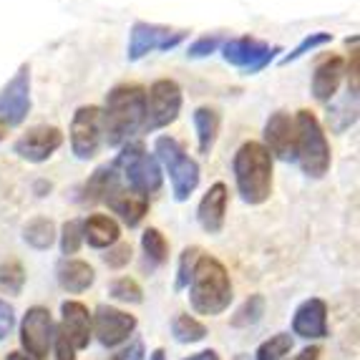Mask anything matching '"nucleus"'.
Here are the masks:
<instances>
[{
  "instance_id": "nucleus-1",
  "label": "nucleus",
  "mask_w": 360,
  "mask_h": 360,
  "mask_svg": "<svg viewBox=\"0 0 360 360\" xmlns=\"http://www.w3.org/2000/svg\"><path fill=\"white\" fill-rule=\"evenodd\" d=\"M146 89L141 84H116L101 106L103 144L124 146L144 127Z\"/></svg>"
},
{
  "instance_id": "nucleus-2",
  "label": "nucleus",
  "mask_w": 360,
  "mask_h": 360,
  "mask_svg": "<svg viewBox=\"0 0 360 360\" xmlns=\"http://www.w3.org/2000/svg\"><path fill=\"white\" fill-rule=\"evenodd\" d=\"M232 174L245 205H264L272 197V156L259 141H245L234 151Z\"/></svg>"
},
{
  "instance_id": "nucleus-3",
  "label": "nucleus",
  "mask_w": 360,
  "mask_h": 360,
  "mask_svg": "<svg viewBox=\"0 0 360 360\" xmlns=\"http://www.w3.org/2000/svg\"><path fill=\"white\" fill-rule=\"evenodd\" d=\"M189 302L199 315H219L232 302V280L217 257L202 255L189 280Z\"/></svg>"
},
{
  "instance_id": "nucleus-4",
  "label": "nucleus",
  "mask_w": 360,
  "mask_h": 360,
  "mask_svg": "<svg viewBox=\"0 0 360 360\" xmlns=\"http://www.w3.org/2000/svg\"><path fill=\"white\" fill-rule=\"evenodd\" d=\"M292 162L302 169V174L310 179H323L330 172L333 151L325 136V129L320 119L310 108H300L295 114V154Z\"/></svg>"
},
{
  "instance_id": "nucleus-5",
  "label": "nucleus",
  "mask_w": 360,
  "mask_h": 360,
  "mask_svg": "<svg viewBox=\"0 0 360 360\" xmlns=\"http://www.w3.org/2000/svg\"><path fill=\"white\" fill-rule=\"evenodd\" d=\"M114 169L127 181V189L141 197H151L162 189V167L141 141H127L121 146L119 156L114 159Z\"/></svg>"
},
{
  "instance_id": "nucleus-6",
  "label": "nucleus",
  "mask_w": 360,
  "mask_h": 360,
  "mask_svg": "<svg viewBox=\"0 0 360 360\" xmlns=\"http://www.w3.org/2000/svg\"><path fill=\"white\" fill-rule=\"evenodd\" d=\"M154 156H156V162H159V167L167 169L174 199L176 202H186V199L197 192L199 176H202V169H199L197 159H192V156L186 154L184 146H181L174 136L156 139Z\"/></svg>"
},
{
  "instance_id": "nucleus-7",
  "label": "nucleus",
  "mask_w": 360,
  "mask_h": 360,
  "mask_svg": "<svg viewBox=\"0 0 360 360\" xmlns=\"http://www.w3.org/2000/svg\"><path fill=\"white\" fill-rule=\"evenodd\" d=\"M184 106V91L174 78H159L146 91V108H144V127L141 131L151 134L159 129H167L174 124Z\"/></svg>"
},
{
  "instance_id": "nucleus-8",
  "label": "nucleus",
  "mask_w": 360,
  "mask_h": 360,
  "mask_svg": "<svg viewBox=\"0 0 360 360\" xmlns=\"http://www.w3.org/2000/svg\"><path fill=\"white\" fill-rule=\"evenodd\" d=\"M219 51H222L224 63L242 71L245 76H257L259 71H264L277 58V53H283L280 46H270L267 41L255 36L227 38Z\"/></svg>"
},
{
  "instance_id": "nucleus-9",
  "label": "nucleus",
  "mask_w": 360,
  "mask_h": 360,
  "mask_svg": "<svg viewBox=\"0 0 360 360\" xmlns=\"http://www.w3.org/2000/svg\"><path fill=\"white\" fill-rule=\"evenodd\" d=\"M186 38H189V30H174L169 28V25L136 20L131 25V33H129L127 60L129 63H136V60L146 58V56L156 53V51L169 53V51L179 49Z\"/></svg>"
},
{
  "instance_id": "nucleus-10",
  "label": "nucleus",
  "mask_w": 360,
  "mask_h": 360,
  "mask_svg": "<svg viewBox=\"0 0 360 360\" xmlns=\"http://www.w3.org/2000/svg\"><path fill=\"white\" fill-rule=\"evenodd\" d=\"M103 146V114L101 106H78L71 119V151L76 159L89 162Z\"/></svg>"
},
{
  "instance_id": "nucleus-11",
  "label": "nucleus",
  "mask_w": 360,
  "mask_h": 360,
  "mask_svg": "<svg viewBox=\"0 0 360 360\" xmlns=\"http://www.w3.org/2000/svg\"><path fill=\"white\" fill-rule=\"evenodd\" d=\"M30 66L20 63L13 78L0 89V124L20 127L30 114Z\"/></svg>"
},
{
  "instance_id": "nucleus-12",
  "label": "nucleus",
  "mask_w": 360,
  "mask_h": 360,
  "mask_svg": "<svg viewBox=\"0 0 360 360\" xmlns=\"http://www.w3.org/2000/svg\"><path fill=\"white\" fill-rule=\"evenodd\" d=\"M53 335L56 328L49 307H30L20 320V345H23L25 355H30V360H46Z\"/></svg>"
},
{
  "instance_id": "nucleus-13",
  "label": "nucleus",
  "mask_w": 360,
  "mask_h": 360,
  "mask_svg": "<svg viewBox=\"0 0 360 360\" xmlns=\"http://www.w3.org/2000/svg\"><path fill=\"white\" fill-rule=\"evenodd\" d=\"M136 318L119 307L98 305L96 315H91V328L103 348H116L121 342H127L136 330Z\"/></svg>"
},
{
  "instance_id": "nucleus-14",
  "label": "nucleus",
  "mask_w": 360,
  "mask_h": 360,
  "mask_svg": "<svg viewBox=\"0 0 360 360\" xmlns=\"http://www.w3.org/2000/svg\"><path fill=\"white\" fill-rule=\"evenodd\" d=\"M60 146H63V131H60L58 127L41 124V127L28 129V131L13 144V151L30 164H43V162H49Z\"/></svg>"
},
{
  "instance_id": "nucleus-15",
  "label": "nucleus",
  "mask_w": 360,
  "mask_h": 360,
  "mask_svg": "<svg viewBox=\"0 0 360 360\" xmlns=\"http://www.w3.org/2000/svg\"><path fill=\"white\" fill-rule=\"evenodd\" d=\"M264 149L270 151V156H277L283 162H292L295 154V116L285 108L270 114V119L264 121Z\"/></svg>"
},
{
  "instance_id": "nucleus-16",
  "label": "nucleus",
  "mask_w": 360,
  "mask_h": 360,
  "mask_svg": "<svg viewBox=\"0 0 360 360\" xmlns=\"http://www.w3.org/2000/svg\"><path fill=\"white\" fill-rule=\"evenodd\" d=\"M342 78H345V58L342 56H328L325 60H320L315 71H312V98L320 103H333V98L340 91Z\"/></svg>"
},
{
  "instance_id": "nucleus-17",
  "label": "nucleus",
  "mask_w": 360,
  "mask_h": 360,
  "mask_svg": "<svg viewBox=\"0 0 360 360\" xmlns=\"http://www.w3.org/2000/svg\"><path fill=\"white\" fill-rule=\"evenodd\" d=\"M292 333L305 340H320L328 335V305L320 297L302 302L292 315Z\"/></svg>"
},
{
  "instance_id": "nucleus-18",
  "label": "nucleus",
  "mask_w": 360,
  "mask_h": 360,
  "mask_svg": "<svg viewBox=\"0 0 360 360\" xmlns=\"http://www.w3.org/2000/svg\"><path fill=\"white\" fill-rule=\"evenodd\" d=\"M227 205H229V192L227 184L217 181L207 189V194L202 197L197 207V219L202 224L207 234H219L224 227V217H227Z\"/></svg>"
},
{
  "instance_id": "nucleus-19",
  "label": "nucleus",
  "mask_w": 360,
  "mask_h": 360,
  "mask_svg": "<svg viewBox=\"0 0 360 360\" xmlns=\"http://www.w3.org/2000/svg\"><path fill=\"white\" fill-rule=\"evenodd\" d=\"M103 205H108V210L114 212V214H119V219L127 227H139L141 219L146 217V212H149V197H141V194L127 189L124 184H116L108 192Z\"/></svg>"
},
{
  "instance_id": "nucleus-20",
  "label": "nucleus",
  "mask_w": 360,
  "mask_h": 360,
  "mask_svg": "<svg viewBox=\"0 0 360 360\" xmlns=\"http://www.w3.org/2000/svg\"><path fill=\"white\" fill-rule=\"evenodd\" d=\"M60 315H63V325H60V333L68 338L73 348L81 350V348H89L91 342V312L84 302H76V300H66L60 305Z\"/></svg>"
},
{
  "instance_id": "nucleus-21",
  "label": "nucleus",
  "mask_w": 360,
  "mask_h": 360,
  "mask_svg": "<svg viewBox=\"0 0 360 360\" xmlns=\"http://www.w3.org/2000/svg\"><path fill=\"white\" fill-rule=\"evenodd\" d=\"M81 229H84V242H89V247H94V250H108L121 237L119 222L108 214L86 217L84 222H81Z\"/></svg>"
},
{
  "instance_id": "nucleus-22",
  "label": "nucleus",
  "mask_w": 360,
  "mask_h": 360,
  "mask_svg": "<svg viewBox=\"0 0 360 360\" xmlns=\"http://www.w3.org/2000/svg\"><path fill=\"white\" fill-rule=\"evenodd\" d=\"M116 184H121L119 172L114 169V164H103V167H98L96 172L86 179V184L81 186L78 202H81V205H98V202H106L108 192H111Z\"/></svg>"
},
{
  "instance_id": "nucleus-23",
  "label": "nucleus",
  "mask_w": 360,
  "mask_h": 360,
  "mask_svg": "<svg viewBox=\"0 0 360 360\" xmlns=\"http://www.w3.org/2000/svg\"><path fill=\"white\" fill-rule=\"evenodd\" d=\"M94 280H96V272L84 259H63L58 264V285L66 292H86L94 285Z\"/></svg>"
},
{
  "instance_id": "nucleus-24",
  "label": "nucleus",
  "mask_w": 360,
  "mask_h": 360,
  "mask_svg": "<svg viewBox=\"0 0 360 360\" xmlns=\"http://www.w3.org/2000/svg\"><path fill=\"white\" fill-rule=\"evenodd\" d=\"M194 129H197V146L199 154H210L217 144L219 136V127H222V114L214 106H199L192 114Z\"/></svg>"
},
{
  "instance_id": "nucleus-25",
  "label": "nucleus",
  "mask_w": 360,
  "mask_h": 360,
  "mask_svg": "<svg viewBox=\"0 0 360 360\" xmlns=\"http://www.w3.org/2000/svg\"><path fill=\"white\" fill-rule=\"evenodd\" d=\"M56 237H58V234H56V224L49 217H36V219H30L23 227V240L28 242L33 250H41V252L53 245Z\"/></svg>"
},
{
  "instance_id": "nucleus-26",
  "label": "nucleus",
  "mask_w": 360,
  "mask_h": 360,
  "mask_svg": "<svg viewBox=\"0 0 360 360\" xmlns=\"http://www.w3.org/2000/svg\"><path fill=\"white\" fill-rule=\"evenodd\" d=\"M141 250H144V255H146L149 270L162 267V264L169 259V242L156 227H149L144 234H141Z\"/></svg>"
},
{
  "instance_id": "nucleus-27",
  "label": "nucleus",
  "mask_w": 360,
  "mask_h": 360,
  "mask_svg": "<svg viewBox=\"0 0 360 360\" xmlns=\"http://www.w3.org/2000/svg\"><path fill=\"white\" fill-rule=\"evenodd\" d=\"M262 315H264V297L262 295H250V297L237 307V312L232 315L229 325H232V328H252V325H257L259 320H262Z\"/></svg>"
},
{
  "instance_id": "nucleus-28",
  "label": "nucleus",
  "mask_w": 360,
  "mask_h": 360,
  "mask_svg": "<svg viewBox=\"0 0 360 360\" xmlns=\"http://www.w3.org/2000/svg\"><path fill=\"white\" fill-rule=\"evenodd\" d=\"M172 335H174L176 342L189 345V342L205 340L207 328H205V323H199V320L192 318V315H176L174 323H172Z\"/></svg>"
},
{
  "instance_id": "nucleus-29",
  "label": "nucleus",
  "mask_w": 360,
  "mask_h": 360,
  "mask_svg": "<svg viewBox=\"0 0 360 360\" xmlns=\"http://www.w3.org/2000/svg\"><path fill=\"white\" fill-rule=\"evenodd\" d=\"M25 285V270L18 259L0 262V290L8 295H20Z\"/></svg>"
},
{
  "instance_id": "nucleus-30",
  "label": "nucleus",
  "mask_w": 360,
  "mask_h": 360,
  "mask_svg": "<svg viewBox=\"0 0 360 360\" xmlns=\"http://www.w3.org/2000/svg\"><path fill=\"white\" fill-rule=\"evenodd\" d=\"M333 41V33H325V30H318V33H307L305 38H302L297 46H295L292 51H290L288 56H283L280 58V63L283 66H288V63H295V60H300L302 56H307V53H312V51H318V49H323V46H328V43Z\"/></svg>"
},
{
  "instance_id": "nucleus-31",
  "label": "nucleus",
  "mask_w": 360,
  "mask_h": 360,
  "mask_svg": "<svg viewBox=\"0 0 360 360\" xmlns=\"http://www.w3.org/2000/svg\"><path fill=\"white\" fill-rule=\"evenodd\" d=\"M290 350H292V338H290V333H277V335H272L270 340H264L262 345H259L255 358L257 360H283Z\"/></svg>"
},
{
  "instance_id": "nucleus-32",
  "label": "nucleus",
  "mask_w": 360,
  "mask_h": 360,
  "mask_svg": "<svg viewBox=\"0 0 360 360\" xmlns=\"http://www.w3.org/2000/svg\"><path fill=\"white\" fill-rule=\"evenodd\" d=\"M108 295H111L114 300L131 302V305H139V302L144 300V292H141L139 283L131 280V277H119V280H114V283L108 285Z\"/></svg>"
},
{
  "instance_id": "nucleus-33",
  "label": "nucleus",
  "mask_w": 360,
  "mask_h": 360,
  "mask_svg": "<svg viewBox=\"0 0 360 360\" xmlns=\"http://www.w3.org/2000/svg\"><path fill=\"white\" fill-rule=\"evenodd\" d=\"M60 252L63 255H76L84 242V229H81V219H68L60 227Z\"/></svg>"
},
{
  "instance_id": "nucleus-34",
  "label": "nucleus",
  "mask_w": 360,
  "mask_h": 360,
  "mask_svg": "<svg viewBox=\"0 0 360 360\" xmlns=\"http://www.w3.org/2000/svg\"><path fill=\"white\" fill-rule=\"evenodd\" d=\"M202 255L205 252H202L199 247H186L184 252H181L179 270H176V290H184L186 285H189V280H192V275H194V267H197Z\"/></svg>"
},
{
  "instance_id": "nucleus-35",
  "label": "nucleus",
  "mask_w": 360,
  "mask_h": 360,
  "mask_svg": "<svg viewBox=\"0 0 360 360\" xmlns=\"http://www.w3.org/2000/svg\"><path fill=\"white\" fill-rule=\"evenodd\" d=\"M227 41L224 36L219 33H210V36H199L194 43H189V49H186V58H207V56L217 53V51L222 49V43Z\"/></svg>"
},
{
  "instance_id": "nucleus-36",
  "label": "nucleus",
  "mask_w": 360,
  "mask_h": 360,
  "mask_svg": "<svg viewBox=\"0 0 360 360\" xmlns=\"http://www.w3.org/2000/svg\"><path fill=\"white\" fill-rule=\"evenodd\" d=\"M103 262L111 267V270H121L131 262V245L127 242H116L114 247H108V252L103 255Z\"/></svg>"
},
{
  "instance_id": "nucleus-37",
  "label": "nucleus",
  "mask_w": 360,
  "mask_h": 360,
  "mask_svg": "<svg viewBox=\"0 0 360 360\" xmlns=\"http://www.w3.org/2000/svg\"><path fill=\"white\" fill-rule=\"evenodd\" d=\"M56 360H76V348L60 330L56 333Z\"/></svg>"
},
{
  "instance_id": "nucleus-38",
  "label": "nucleus",
  "mask_w": 360,
  "mask_h": 360,
  "mask_svg": "<svg viewBox=\"0 0 360 360\" xmlns=\"http://www.w3.org/2000/svg\"><path fill=\"white\" fill-rule=\"evenodd\" d=\"M13 325H15V315H13V307L8 302L0 300V340L11 335Z\"/></svg>"
},
{
  "instance_id": "nucleus-39",
  "label": "nucleus",
  "mask_w": 360,
  "mask_h": 360,
  "mask_svg": "<svg viewBox=\"0 0 360 360\" xmlns=\"http://www.w3.org/2000/svg\"><path fill=\"white\" fill-rule=\"evenodd\" d=\"M345 76H348V94L350 96H358V51L350 53V66L345 63Z\"/></svg>"
},
{
  "instance_id": "nucleus-40",
  "label": "nucleus",
  "mask_w": 360,
  "mask_h": 360,
  "mask_svg": "<svg viewBox=\"0 0 360 360\" xmlns=\"http://www.w3.org/2000/svg\"><path fill=\"white\" fill-rule=\"evenodd\" d=\"M114 360H144V342H131L127 350H121Z\"/></svg>"
},
{
  "instance_id": "nucleus-41",
  "label": "nucleus",
  "mask_w": 360,
  "mask_h": 360,
  "mask_svg": "<svg viewBox=\"0 0 360 360\" xmlns=\"http://www.w3.org/2000/svg\"><path fill=\"white\" fill-rule=\"evenodd\" d=\"M297 360H320V348H315V345H312V348H305L300 355H297Z\"/></svg>"
},
{
  "instance_id": "nucleus-42",
  "label": "nucleus",
  "mask_w": 360,
  "mask_h": 360,
  "mask_svg": "<svg viewBox=\"0 0 360 360\" xmlns=\"http://www.w3.org/2000/svg\"><path fill=\"white\" fill-rule=\"evenodd\" d=\"M186 360H219V355H217L214 350H202V353L192 355V358H186Z\"/></svg>"
},
{
  "instance_id": "nucleus-43",
  "label": "nucleus",
  "mask_w": 360,
  "mask_h": 360,
  "mask_svg": "<svg viewBox=\"0 0 360 360\" xmlns=\"http://www.w3.org/2000/svg\"><path fill=\"white\" fill-rule=\"evenodd\" d=\"M6 360H30V358H28V355H23V353H8Z\"/></svg>"
},
{
  "instance_id": "nucleus-44",
  "label": "nucleus",
  "mask_w": 360,
  "mask_h": 360,
  "mask_svg": "<svg viewBox=\"0 0 360 360\" xmlns=\"http://www.w3.org/2000/svg\"><path fill=\"white\" fill-rule=\"evenodd\" d=\"M149 360H167V355H164V350L159 348V350H154V353H151Z\"/></svg>"
},
{
  "instance_id": "nucleus-45",
  "label": "nucleus",
  "mask_w": 360,
  "mask_h": 360,
  "mask_svg": "<svg viewBox=\"0 0 360 360\" xmlns=\"http://www.w3.org/2000/svg\"><path fill=\"white\" fill-rule=\"evenodd\" d=\"M6 131H8V127H3V124H0V141H3V136H6Z\"/></svg>"
}]
</instances>
